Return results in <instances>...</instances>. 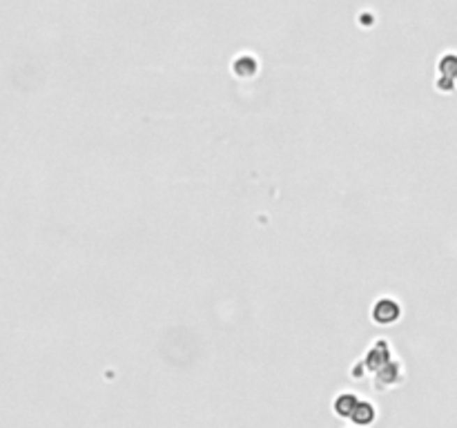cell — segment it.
<instances>
[{"label": "cell", "mask_w": 457, "mask_h": 428, "mask_svg": "<svg viewBox=\"0 0 457 428\" xmlns=\"http://www.w3.org/2000/svg\"><path fill=\"white\" fill-rule=\"evenodd\" d=\"M373 317L377 323H393L399 319V306H397V301L393 299H382V301H377L375 303V308H373Z\"/></svg>", "instance_id": "cell-1"}, {"label": "cell", "mask_w": 457, "mask_h": 428, "mask_svg": "<svg viewBox=\"0 0 457 428\" xmlns=\"http://www.w3.org/2000/svg\"><path fill=\"white\" fill-rule=\"evenodd\" d=\"M350 420L355 424H361V426L370 424L375 420V406L368 402H357V406H355V411H352Z\"/></svg>", "instance_id": "cell-2"}, {"label": "cell", "mask_w": 457, "mask_h": 428, "mask_svg": "<svg viewBox=\"0 0 457 428\" xmlns=\"http://www.w3.org/2000/svg\"><path fill=\"white\" fill-rule=\"evenodd\" d=\"M234 72L239 76H253L257 72V63L253 59H248V56H244V59H239L234 63Z\"/></svg>", "instance_id": "cell-4"}, {"label": "cell", "mask_w": 457, "mask_h": 428, "mask_svg": "<svg viewBox=\"0 0 457 428\" xmlns=\"http://www.w3.org/2000/svg\"><path fill=\"white\" fill-rule=\"evenodd\" d=\"M355 406H357V397L352 395V392H344V395H339L335 402V411H337V415H341V418H350Z\"/></svg>", "instance_id": "cell-3"}]
</instances>
